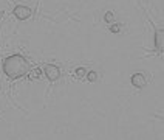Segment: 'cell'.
Instances as JSON below:
<instances>
[{
  "label": "cell",
  "mask_w": 164,
  "mask_h": 140,
  "mask_svg": "<svg viewBox=\"0 0 164 140\" xmlns=\"http://www.w3.org/2000/svg\"><path fill=\"white\" fill-rule=\"evenodd\" d=\"M110 31L112 33H119L121 31V25L119 23H112L110 25Z\"/></svg>",
  "instance_id": "30bf717a"
},
{
  "label": "cell",
  "mask_w": 164,
  "mask_h": 140,
  "mask_svg": "<svg viewBox=\"0 0 164 140\" xmlns=\"http://www.w3.org/2000/svg\"><path fill=\"white\" fill-rule=\"evenodd\" d=\"M130 83H132L133 87H136V89H142V87H146L147 80H146V76H144L142 73H135V75H132Z\"/></svg>",
  "instance_id": "277c9868"
},
{
  "label": "cell",
  "mask_w": 164,
  "mask_h": 140,
  "mask_svg": "<svg viewBox=\"0 0 164 140\" xmlns=\"http://www.w3.org/2000/svg\"><path fill=\"white\" fill-rule=\"evenodd\" d=\"M85 76H87V80H88L90 83H96V81H98V73H96V72H88Z\"/></svg>",
  "instance_id": "ba28073f"
},
{
  "label": "cell",
  "mask_w": 164,
  "mask_h": 140,
  "mask_svg": "<svg viewBox=\"0 0 164 140\" xmlns=\"http://www.w3.org/2000/svg\"><path fill=\"white\" fill-rule=\"evenodd\" d=\"M3 67V73L9 78V80H17L22 78L23 75H27L30 72V62L25 56L16 53L11 56H6L2 62Z\"/></svg>",
  "instance_id": "6da1fadb"
},
{
  "label": "cell",
  "mask_w": 164,
  "mask_h": 140,
  "mask_svg": "<svg viewBox=\"0 0 164 140\" xmlns=\"http://www.w3.org/2000/svg\"><path fill=\"white\" fill-rule=\"evenodd\" d=\"M31 14H33V11H31L28 6H25V5H17V6L12 9V16H14L16 19H19V20H25V19L31 17Z\"/></svg>",
  "instance_id": "7a4b0ae2"
},
{
  "label": "cell",
  "mask_w": 164,
  "mask_h": 140,
  "mask_svg": "<svg viewBox=\"0 0 164 140\" xmlns=\"http://www.w3.org/2000/svg\"><path fill=\"white\" fill-rule=\"evenodd\" d=\"M43 73H45V76H46L50 81H57V80L60 78V70H59V67L54 65V64H46V65L43 67Z\"/></svg>",
  "instance_id": "3957f363"
},
{
  "label": "cell",
  "mask_w": 164,
  "mask_h": 140,
  "mask_svg": "<svg viewBox=\"0 0 164 140\" xmlns=\"http://www.w3.org/2000/svg\"><path fill=\"white\" fill-rule=\"evenodd\" d=\"M155 47L160 51H163V48H164V30L163 28H158L155 31Z\"/></svg>",
  "instance_id": "5b68a950"
},
{
  "label": "cell",
  "mask_w": 164,
  "mask_h": 140,
  "mask_svg": "<svg viewBox=\"0 0 164 140\" xmlns=\"http://www.w3.org/2000/svg\"><path fill=\"white\" fill-rule=\"evenodd\" d=\"M28 75H30V78H31V80H37V78H41L42 70H41V69H33V70H30V72H28Z\"/></svg>",
  "instance_id": "8992f818"
},
{
  "label": "cell",
  "mask_w": 164,
  "mask_h": 140,
  "mask_svg": "<svg viewBox=\"0 0 164 140\" xmlns=\"http://www.w3.org/2000/svg\"><path fill=\"white\" fill-rule=\"evenodd\" d=\"M75 73H76V76H78L79 80H82V78H85V75H87L85 69H82V67H79V69H76V70H75Z\"/></svg>",
  "instance_id": "9c48e42d"
},
{
  "label": "cell",
  "mask_w": 164,
  "mask_h": 140,
  "mask_svg": "<svg viewBox=\"0 0 164 140\" xmlns=\"http://www.w3.org/2000/svg\"><path fill=\"white\" fill-rule=\"evenodd\" d=\"M104 20H105L107 23H113V22H115V14H113L112 11H107V13L104 14Z\"/></svg>",
  "instance_id": "52a82bcc"
}]
</instances>
